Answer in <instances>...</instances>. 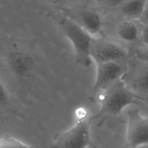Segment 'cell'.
I'll list each match as a JSON object with an SVG mask.
<instances>
[{"label":"cell","instance_id":"1","mask_svg":"<svg viewBox=\"0 0 148 148\" xmlns=\"http://www.w3.org/2000/svg\"><path fill=\"white\" fill-rule=\"evenodd\" d=\"M1 62L5 72L18 82H27L39 72L42 57L36 39L5 36L1 39Z\"/></svg>","mask_w":148,"mask_h":148},{"label":"cell","instance_id":"2","mask_svg":"<svg viewBox=\"0 0 148 148\" xmlns=\"http://www.w3.org/2000/svg\"><path fill=\"white\" fill-rule=\"evenodd\" d=\"M143 101V99L132 92L124 80L120 78L95 97L92 102L98 103L100 109L98 113L91 117V119L92 121L102 117H119L127 106L139 104Z\"/></svg>","mask_w":148,"mask_h":148},{"label":"cell","instance_id":"3","mask_svg":"<svg viewBox=\"0 0 148 148\" xmlns=\"http://www.w3.org/2000/svg\"><path fill=\"white\" fill-rule=\"evenodd\" d=\"M55 20L73 46L75 63L83 67H89L92 60L90 46L93 36L67 15L56 17Z\"/></svg>","mask_w":148,"mask_h":148},{"label":"cell","instance_id":"4","mask_svg":"<svg viewBox=\"0 0 148 148\" xmlns=\"http://www.w3.org/2000/svg\"><path fill=\"white\" fill-rule=\"evenodd\" d=\"M87 112L83 108L75 113V124L69 130L57 134L51 146L58 148H84L91 145L90 124L92 122Z\"/></svg>","mask_w":148,"mask_h":148},{"label":"cell","instance_id":"5","mask_svg":"<svg viewBox=\"0 0 148 148\" xmlns=\"http://www.w3.org/2000/svg\"><path fill=\"white\" fill-rule=\"evenodd\" d=\"M90 56L96 65L109 62H121L127 56L126 50L117 43L105 37L93 36Z\"/></svg>","mask_w":148,"mask_h":148},{"label":"cell","instance_id":"6","mask_svg":"<svg viewBox=\"0 0 148 148\" xmlns=\"http://www.w3.org/2000/svg\"><path fill=\"white\" fill-rule=\"evenodd\" d=\"M125 142L131 147L148 145V117L135 108L127 111Z\"/></svg>","mask_w":148,"mask_h":148},{"label":"cell","instance_id":"7","mask_svg":"<svg viewBox=\"0 0 148 148\" xmlns=\"http://www.w3.org/2000/svg\"><path fill=\"white\" fill-rule=\"evenodd\" d=\"M97 65L96 76L92 87L90 100L92 102L95 97L116 80L122 78L125 68L121 62L109 61Z\"/></svg>","mask_w":148,"mask_h":148},{"label":"cell","instance_id":"8","mask_svg":"<svg viewBox=\"0 0 148 148\" xmlns=\"http://www.w3.org/2000/svg\"><path fill=\"white\" fill-rule=\"evenodd\" d=\"M77 24L93 36L101 34L103 29V20L101 14L92 9H84L71 17Z\"/></svg>","mask_w":148,"mask_h":148},{"label":"cell","instance_id":"9","mask_svg":"<svg viewBox=\"0 0 148 148\" xmlns=\"http://www.w3.org/2000/svg\"><path fill=\"white\" fill-rule=\"evenodd\" d=\"M147 0H128L118 8L128 19L140 20L143 13Z\"/></svg>","mask_w":148,"mask_h":148},{"label":"cell","instance_id":"10","mask_svg":"<svg viewBox=\"0 0 148 148\" xmlns=\"http://www.w3.org/2000/svg\"><path fill=\"white\" fill-rule=\"evenodd\" d=\"M116 33L121 40L128 43L136 41L139 37V31L137 25L133 20L128 18L118 25Z\"/></svg>","mask_w":148,"mask_h":148},{"label":"cell","instance_id":"11","mask_svg":"<svg viewBox=\"0 0 148 148\" xmlns=\"http://www.w3.org/2000/svg\"><path fill=\"white\" fill-rule=\"evenodd\" d=\"M133 83L138 90L148 92V65L144 66L138 72Z\"/></svg>","mask_w":148,"mask_h":148},{"label":"cell","instance_id":"12","mask_svg":"<svg viewBox=\"0 0 148 148\" xmlns=\"http://www.w3.org/2000/svg\"><path fill=\"white\" fill-rule=\"evenodd\" d=\"M29 145L10 135H5L0 139L1 148H17L29 147Z\"/></svg>","mask_w":148,"mask_h":148},{"label":"cell","instance_id":"13","mask_svg":"<svg viewBox=\"0 0 148 148\" xmlns=\"http://www.w3.org/2000/svg\"><path fill=\"white\" fill-rule=\"evenodd\" d=\"M0 103L1 108H6L11 103V97L9 90L2 80H1V90H0Z\"/></svg>","mask_w":148,"mask_h":148},{"label":"cell","instance_id":"14","mask_svg":"<svg viewBox=\"0 0 148 148\" xmlns=\"http://www.w3.org/2000/svg\"><path fill=\"white\" fill-rule=\"evenodd\" d=\"M128 0H104L105 3L110 7L119 8Z\"/></svg>","mask_w":148,"mask_h":148},{"label":"cell","instance_id":"15","mask_svg":"<svg viewBox=\"0 0 148 148\" xmlns=\"http://www.w3.org/2000/svg\"><path fill=\"white\" fill-rule=\"evenodd\" d=\"M141 38L143 43L148 46V24H145L142 31Z\"/></svg>","mask_w":148,"mask_h":148},{"label":"cell","instance_id":"16","mask_svg":"<svg viewBox=\"0 0 148 148\" xmlns=\"http://www.w3.org/2000/svg\"><path fill=\"white\" fill-rule=\"evenodd\" d=\"M140 20L143 23H145V24H148V0L147 1L142 16Z\"/></svg>","mask_w":148,"mask_h":148},{"label":"cell","instance_id":"17","mask_svg":"<svg viewBox=\"0 0 148 148\" xmlns=\"http://www.w3.org/2000/svg\"><path fill=\"white\" fill-rule=\"evenodd\" d=\"M49 2H50L52 4H54V5H57V4H58L60 3L62 0H47Z\"/></svg>","mask_w":148,"mask_h":148}]
</instances>
